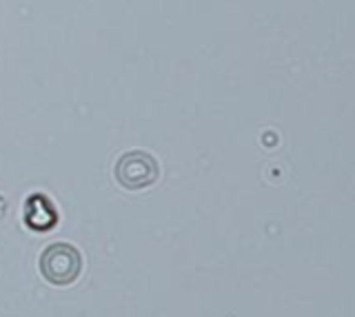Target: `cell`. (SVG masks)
Listing matches in <instances>:
<instances>
[{"instance_id":"cell-1","label":"cell","mask_w":355,"mask_h":317,"mask_svg":"<svg viewBox=\"0 0 355 317\" xmlns=\"http://www.w3.org/2000/svg\"><path fill=\"white\" fill-rule=\"evenodd\" d=\"M83 269V257L78 253V248L58 242L44 248L40 255V271L51 284H69L78 278V273Z\"/></svg>"},{"instance_id":"cell-2","label":"cell","mask_w":355,"mask_h":317,"mask_svg":"<svg viewBox=\"0 0 355 317\" xmlns=\"http://www.w3.org/2000/svg\"><path fill=\"white\" fill-rule=\"evenodd\" d=\"M160 173V167L155 158L147 151H129L122 153L116 165V178L125 189L138 191L155 182Z\"/></svg>"},{"instance_id":"cell-3","label":"cell","mask_w":355,"mask_h":317,"mask_svg":"<svg viewBox=\"0 0 355 317\" xmlns=\"http://www.w3.org/2000/svg\"><path fill=\"white\" fill-rule=\"evenodd\" d=\"M25 220L31 228H38V231H44L55 222V211L47 198L42 195H33V198L27 202V213Z\"/></svg>"}]
</instances>
